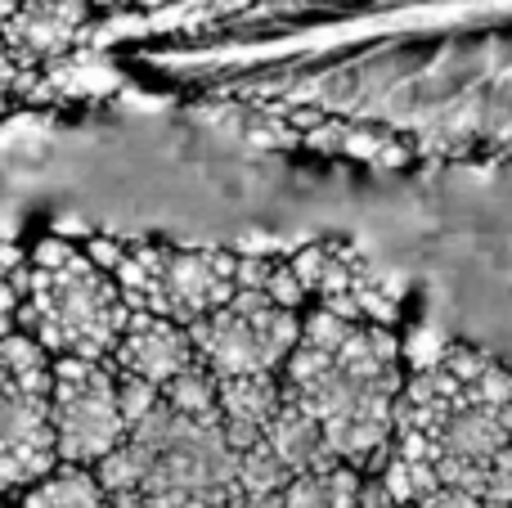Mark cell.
I'll use <instances>...</instances> for the list:
<instances>
[{
    "label": "cell",
    "instance_id": "6da1fadb",
    "mask_svg": "<svg viewBox=\"0 0 512 508\" xmlns=\"http://www.w3.org/2000/svg\"><path fill=\"white\" fill-rule=\"evenodd\" d=\"M396 329L360 324L310 306L301 342L283 365V401L315 414L337 464L378 473L396 441V405L405 392Z\"/></svg>",
    "mask_w": 512,
    "mask_h": 508
},
{
    "label": "cell",
    "instance_id": "7a4b0ae2",
    "mask_svg": "<svg viewBox=\"0 0 512 508\" xmlns=\"http://www.w3.org/2000/svg\"><path fill=\"white\" fill-rule=\"evenodd\" d=\"M391 450L423 468L432 491L459 486L486 500L490 468L512 450V369L463 342L418 360L396 405Z\"/></svg>",
    "mask_w": 512,
    "mask_h": 508
},
{
    "label": "cell",
    "instance_id": "3957f363",
    "mask_svg": "<svg viewBox=\"0 0 512 508\" xmlns=\"http://www.w3.org/2000/svg\"><path fill=\"white\" fill-rule=\"evenodd\" d=\"M131 320L117 279L81 243L50 234L32 248L18 333L36 338L54 360H113Z\"/></svg>",
    "mask_w": 512,
    "mask_h": 508
},
{
    "label": "cell",
    "instance_id": "277c9868",
    "mask_svg": "<svg viewBox=\"0 0 512 508\" xmlns=\"http://www.w3.org/2000/svg\"><path fill=\"white\" fill-rule=\"evenodd\" d=\"M81 248L117 279L131 311L158 315L180 329L203 324L239 293L234 248H189V243L113 239V234H86Z\"/></svg>",
    "mask_w": 512,
    "mask_h": 508
},
{
    "label": "cell",
    "instance_id": "5b68a950",
    "mask_svg": "<svg viewBox=\"0 0 512 508\" xmlns=\"http://www.w3.org/2000/svg\"><path fill=\"white\" fill-rule=\"evenodd\" d=\"M54 468V356L14 333L0 342V495L18 500Z\"/></svg>",
    "mask_w": 512,
    "mask_h": 508
},
{
    "label": "cell",
    "instance_id": "8992f818",
    "mask_svg": "<svg viewBox=\"0 0 512 508\" xmlns=\"http://www.w3.org/2000/svg\"><path fill=\"white\" fill-rule=\"evenodd\" d=\"M306 311H288L261 288H239L216 315L189 329L198 360L216 378H248V374H283L301 342Z\"/></svg>",
    "mask_w": 512,
    "mask_h": 508
},
{
    "label": "cell",
    "instance_id": "52a82bcc",
    "mask_svg": "<svg viewBox=\"0 0 512 508\" xmlns=\"http://www.w3.org/2000/svg\"><path fill=\"white\" fill-rule=\"evenodd\" d=\"M131 423L122 414L117 369L108 360H54V446L59 464L99 468L126 446Z\"/></svg>",
    "mask_w": 512,
    "mask_h": 508
},
{
    "label": "cell",
    "instance_id": "ba28073f",
    "mask_svg": "<svg viewBox=\"0 0 512 508\" xmlns=\"http://www.w3.org/2000/svg\"><path fill=\"white\" fill-rule=\"evenodd\" d=\"M292 270H297L301 288H306L310 306L342 315V320H360V324H387L396 320L400 297L387 288V279L369 266L355 248L337 239H319L306 243L301 252H292Z\"/></svg>",
    "mask_w": 512,
    "mask_h": 508
},
{
    "label": "cell",
    "instance_id": "9c48e42d",
    "mask_svg": "<svg viewBox=\"0 0 512 508\" xmlns=\"http://www.w3.org/2000/svg\"><path fill=\"white\" fill-rule=\"evenodd\" d=\"M108 365L126 378L153 383L162 392L171 378H180L189 365H198V347H194V338H189V329H180V324H171V320H158V315L135 311L131 329H126L122 342H117Z\"/></svg>",
    "mask_w": 512,
    "mask_h": 508
},
{
    "label": "cell",
    "instance_id": "30bf717a",
    "mask_svg": "<svg viewBox=\"0 0 512 508\" xmlns=\"http://www.w3.org/2000/svg\"><path fill=\"white\" fill-rule=\"evenodd\" d=\"M90 14V0H27L5 27H0V41L18 54V63H41L54 59L63 45L72 41L81 23Z\"/></svg>",
    "mask_w": 512,
    "mask_h": 508
},
{
    "label": "cell",
    "instance_id": "8fae6325",
    "mask_svg": "<svg viewBox=\"0 0 512 508\" xmlns=\"http://www.w3.org/2000/svg\"><path fill=\"white\" fill-rule=\"evenodd\" d=\"M221 383V423L230 446L252 450L265 441V428L283 405V378L279 374H248V378H216Z\"/></svg>",
    "mask_w": 512,
    "mask_h": 508
},
{
    "label": "cell",
    "instance_id": "7c38bea8",
    "mask_svg": "<svg viewBox=\"0 0 512 508\" xmlns=\"http://www.w3.org/2000/svg\"><path fill=\"white\" fill-rule=\"evenodd\" d=\"M265 446L274 450V455L288 464L292 477L301 473H319V468H333V450H328V437L324 428H319L315 414H306L301 405L283 401L279 414L270 419V428H265Z\"/></svg>",
    "mask_w": 512,
    "mask_h": 508
},
{
    "label": "cell",
    "instance_id": "4fadbf2b",
    "mask_svg": "<svg viewBox=\"0 0 512 508\" xmlns=\"http://www.w3.org/2000/svg\"><path fill=\"white\" fill-rule=\"evenodd\" d=\"M283 508H364V473L351 464L301 473L283 491Z\"/></svg>",
    "mask_w": 512,
    "mask_h": 508
},
{
    "label": "cell",
    "instance_id": "5bb4252c",
    "mask_svg": "<svg viewBox=\"0 0 512 508\" xmlns=\"http://www.w3.org/2000/svg\"><path fill=\"white\" fill-rule=\"evenodd\" d=\"M14 504L18 508H104L108 491L99 486L95 468L59 464L45 482H36L32 491H23Z\"/></svg>",
    "mask_w": 512,
    "mask_h": 508
},
{
    "label": "cell",
    "instance_id": "9a60e30c",
    "mask_svg": "<svg viewBox=\"0 0 512 508\" xmlns=\"http://www.w3.org/2000/svg\"><path fill=\"white\" fill-rule=\"evenodd\" d=\"M162 401H167L176 414H185V419L221 423V383H216V374L203 365V360L189 365L180 378H171V383L162 387Z\"/></svg>",
    "mask_w": 512,
    "mask_h": 508
},
{
    "label": "cell",
    "instance_id": "2e32d148",
    "mask_svg": "<svg viewBox=\"0 0 512 508\" xmlns=\"http://www.w3.org/2000/svg\"><path fill=\"white\" fill-rule=\"evenodd\" d=\"M292 486V473L288 464H283L279 455H274L270 446H252L239 455V477H234V495H252V500H261V495H283Z\"/></svg>",
    "mask_w": 512,
    "mask_h": 508
},
{
    "label": "cell",
    "instance_id": "e0dca14e",
    "mask_svg": "<svg viewBox=\"0 0 512 508\" xmlns=\"http://www.w3.org/2000/svg\"><path fill=\"white\" fill-rule=\"evenodd\" d=\"M27 261L32 252L18 243H0V342L18 333V306L27 293Z\"/></svg>",
    "mask_w": 512,
    "mask_h": 508
},
{
    "label": "cell",
    "instance_id": "ac0fdd59",
    "mask_svg": "<svg viewBox=\"0 0 512 508\" xmlns=\"http://www.w3.org/2000/svg\"><path fill=\"white\" fill-rule=\"evenodd\" d=\"M117 392H122V414H126V423H140V419H149L153 410H158V401H162V392L153 383H140V378H126V374H117Z\"/></svg>",
    "mask_w": 512,
    "mask_h": 508
},
{
    "label": "cell",
    "instance_id": "d6986e66",
    "mask_svg": "<svg viewBox=\"0 0 512 508\" xmlns=\"http://www.w3.org/2000/svg\"><path fill=\"white\" fill-rule=\"evenodd\" d=\"M486 500H477V495L459 491V486H436V491H427L418 508H481Z\"/></svg>",
    "mask_w": 512,
    "mask_h": 508
},
{
    "label": "cell",
    "instance_id": "ffe728a7",
    "mask_svg": "<svg viewBox=\"0 0 512 508\" xmlns=\"http://www.w3.org/2000/svg\"><path fill=\"white\" fill-rule=\"evenodd\" d=\"M23 72H27V68L18 63V54L9 50L5 41H0V95H9V90H14L18 81H23Z\"/></svg>",
    "mask_w": 512,
    "mask_h": 508
},
{
    "label": "cell",
    "instance_id": "44dd1931",
    "mask_svg": "<svg viewBox=\"0 0 512 508\" xmlns=\"http://www.w3.org/2000/svg\"><path fill=\"white\" fill-rule=\"evenodd\" d=\"M364 508H400V504L391 500V491L382 486V477H369V473H364Z\"/></svg>",
    "mask_w": 512,
    "mask_h": 508
},
{
    "label": "cell",
    "instance_id": "7402d4cb",
    "mask_svg": "<svg viewBox=\"0 0 512 508\" xmlns=\"http://www.w3.org/2000/svg\"><path fill=\"white\" fill-rule=\"evenodd\" d=\"M230 508H283V495H261V500H252V495H234Z\"/></svg>",
    "mask_w": 512,
    "mask_h": 508
},
{
    "label": "cell",
    "instance_id": "603a6c76",
    "mask_svg": "<svg viewBox=\"0 0 512 508\" xmlns=\"http://www.w3.org/2000/svg\"><path fill=\"white\" fill-rule=\"evenodd\" d=\"M104 508H149V500L140 491H122V495H108Z\"/></svg>",
    "mask_w": 512,
    "mask_h": 508
},
{
    "label": "cell",
    "instance_id": "cb8c5ba5",
    "mask_svg": "<svg viewBox=\"0 0 512 508\" xmlns=\"http://www.w3.org/2000/svg\"><path fill=\"white\" fill-rule=\"evenodd\" d=\"M23 5H27V0H0V27H5L9 18H14L18 9H23Z\"/></svg>",
    "mask_w": 512,
    "mask_h": 508
},
{
    "label": "cell",
    "instance_id": "d4e9b609",
    "mask_svg": "<svg viewBox=\"0 0 512 508\" xmlns=\"http://www.w3.org/2000/svg\"><path fill=\"white\" fill-rule=\"evenodd\" d=\"M481 508H512V504H481Z\"/></svg>",
    "mask_w": 512,
    "mask_h": 508
},
{
    "label": "cell",
    "instance_id": "484cf974",
    "mask_svg": "<svg viewBox=\"0 0 512 508\" xmlns=\"http://www.w3.org/2000/svg\"><path fill=\"white\" fill-rule=\"evenodd\" d=\"M0 508H9V500H5V495H0Z\"/></svg>",
    "mask_w": 512,
    "mask_h": 508
},
{
    "label": "cell",
    "instance_id": "4316f807",
    "mask_svg": "<svg viewBox=\"0 0 512 508\" xmlns=\"http://www.w3.org/2000/svg\"><path fill=\"white\" fill-rule=\"evenodd\" d=\"M0 108H5V95H0Z\"/></svg>",
    "mask_w": 512,
    "mask_h": 508
},
{
    "label": "cell",
    "instance_id": "83f0119b",
    "mask_svg": "<svg viewBox=\"0 0 512 508\" xmlns=\"http://www.w3.org/2000/svg\"><path fill=\"white\" fill-rule=\"evenodd\" d=\"M9 508H18V504H14V500H9Z\"/></svg>",
    "mask_w": 512,
    "mask_h": 508
},
{
    "label": "cell",
    "instance_id": "f1b7e54d",
    "mask_svg": "<svg viewBox=\"0 0 512 508\" xmlns=\"http://www.w3.org/2000/svg\"><path fill=\"white\" fill-rule=\"evenodd\" d=\"M405 508H418V504H405Z\"/></svg>",
    "mask_w": 512,
    "mask_h": 508
}]
</instances>
